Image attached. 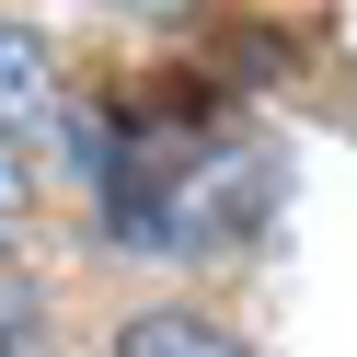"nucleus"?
Listing matches in <instances>:
<instances>
[{"mask_svg":"<svg viewBox=\"0 0 357 357\" xmlns=\"http://www.w3.org/2000/svg\"><path fill=\"white\" fill-rule=\"evenodd\" d=\"M47 116H58V47L0 12V127L24 139V127H47Z\"/></svg>","mask_w":357,"mask_h":357,"instance_id":"nucleus-1","label":"nucleus"},{"mask_svg":"<svg viewBox=\"0 0 357 357\" xmlns=\"http://www.w3.org/2000/svg\"><path fill=\"white\" fill-rule=\"evenodd\" d=\"M116 357H254V346H242V334L231 323H208V311H139V323H127L116 334Z\"/></svg>","mask_w":357,"mask_h":357,"instance_id":"nucleus-2","label":"nucleus"},{"mask_svg":"<svg viewBox=\"0 0 357 357\" xmlns=\"http://www.w3.org/2000/svg\"><path fill=\"white\" fill-rule=\"evenodd\" d=\"M0 357H47V300L12 254H0Z\"/></svg>","mask_w":357,"mask_h":357,"instance_id":"nucleus-3","label":"nucleus"},{"mask_svg":"<svg viewBox=\"0 0 357 357\" xmlns=\"http://www.w3.org/2000/svg\"><path fill=\"white\" fill-rule=\"evenodd\" d=\"M24 196H35V162H24V139H12V127H0V219L24 208Z\"/></svg>","mask_w":357,"mask_h":357,"instance_id":"nucleus-4","label":"nucleus"}]
</instances>
